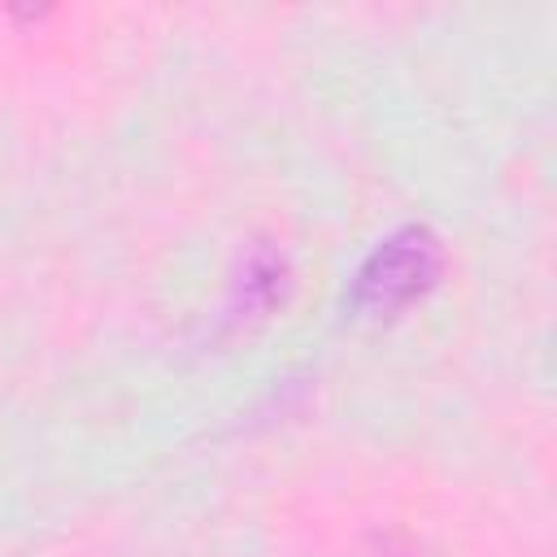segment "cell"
Segmentation results:
<instances>
[{"instance_id": "1", "label": "cell", "mask_w": 557, "mask_h": 557, "mask_svg": "<svg viewBox=\"0 0 557 557\" xmlns=\"http://www.w3.org/2000/svg\"><path fill=\"white\" fill-rule=\"evenodd\" d=\"M444 278V244L426 222H405L387 231L357 265L348 305L357 318L392 322L418 300H426Z\"/></svg>"}, {"instance_id": "2", "label": "cell", "mask_w": 557, "mask_h": 557, "mask_svg": "<svg viewBox=\"0 0 557 557\" xmlns=\"http://www.w3.org/2000/svg\"><path fill=\"white\" fill-rule=\"evenodd\" d=\"M361 557H413V548L400 531H374V535H366Z\"/></svg>"}]
</instances>
